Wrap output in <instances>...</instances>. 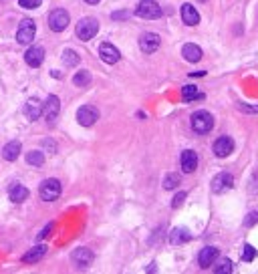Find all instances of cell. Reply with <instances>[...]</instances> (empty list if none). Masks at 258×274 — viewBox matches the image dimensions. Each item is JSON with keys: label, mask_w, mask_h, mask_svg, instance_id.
Instances as JSON below:
<instances>
[{"label": "cell", "mask_w": 258, "mask_h": 274, "mask_svg": "<svg viewBox=\"0 0 258 274\" xmlns=\"http://www.w3.org/2000/svg\"><path fill=\"white\" fill-rule=\"evenodd\" d=\"M192 129L196 133H210L214 129V117L208 111H196L192 115Z\"/></svg>", "instance_id": "cell-1"}, {"label": "cell", "mask_w": 258, "mask_h": 274, "mask_svg": "<svg viewBox=\"0 0 258 274\" xmlns=\"http://www.w3.org/2000/svg\"><path fill=\"white\" fill-rule=\"evenodd\" d=\"M136 17L140 19H146V21H156L162 17V9L156 0H142L136 9Z\"/></svg>", "instance_id": "cell-2"}, {"label": "cell", "mask_w": 258, "mask_h": 274, "mask_svg": "<svg viewBox=\"0 0 258 274\" xmlns=\"http://www.w3.org/2000/svg\"><path fill=\"white\" fill-rule=\"evenodd\" d=\"M97 33H99V23H97V19L87 17V19H81V21L77 23V37H79L81 41H91Z\"/></svg>", "instance_id": "cell-3"}, {"label": "cell", "mask_w": 258, "mask_h": 274, "mask_svg": "<svg viewBox=\"0 0 258 274\" xmlns=\"http://www.w3.org/2000/svg\"><path fill=\"white\" fill-rule=\"evenodd\" d=\"M69 23H71V19H69V13L65 9H55L49 15V29L53 33H63L69 27Z\"/></svg>", "instance_id": "cell-4"}, {"label": "cell", "mask_w": 258, "mask_h": 274, "mask_svg": "<svg viewBox=\"0 0 258 274\" xmlns=\"http://www.w3.org/2000/svg\"><path fill=\"white\" fill-rule=\"evenodd\" d=\"M61 182L59 180H55V178H49V180H45L43 184H41V188H39V194H41V198L45 200V202H55L59 196H61Z\"/></svg>", "instance_id": "cell-5"}, {"label": "cell", "mask_w": 258, "mask_h": 274, "mask_svg": "<svg viewBox=\"0 0 258 274\" xmlns=\"http://www.w3.org/2000/svg\"><path fill=\"white\" fill-rule=\"evenodd\" d=\"M35 33H37V27H35V23H33L31 19H25V21L21 23L19 31H17V41H19L21 45H29V43H33V39H35Z\"/></svg>", "instance_id": "cell-6"}, {"label": "cell", "mask_w": 258, "mask_h": 274, "mask_svg": "<svg viewBox=\"0 0 258 274\" xmlns=\"http://www.w3.org/2000/svg\"><path fill=\"white\" fill-rule=\"evenodd\" d=\"M59 111H61V101H59V97H57V95H49L47 103L43 105V115L47 117L49 125H55V121H57V117H59Z\"/></svg>", "instance_id": "cell-7"}, {"label": "cell", "mask_w": 258, "mask_h": 274, "mask_svg": "<svg viewBox=\"0 0 258 274\" xmlns=\"http://www.w3.org/2000/svg\"><path fill=\"white\" fill-rule=\"evenodd\" d=\"M160 45H162V39H160V35H156V33H144V35L140 37V49H142L144 53H148V55L156 53V51L160 49Z\"/></svg>", "instance_id": "cell-8"}, {"label": "cell", "mask_w": 258, "mask_h": 274, "mask_svg": "<svg viewBox=\"0 0 258 274\" xmlns=\"http://www.w3.org/2000/svg\"><path fill=\"white\" fill-rule=\"evenodd\" d=\"M97 119H99V111H97L93 105H83V107L77 111V121H79L83 127H91Z\"/></svg>", "instance_id": "cell-9"}, {"label": "cell", "mask_w": 258, "mask_h": 274, "mask_svg": "<svg viewBox=\"0 0 258 274\" xmlns=\"http://www.w3.org/2000/svg\"><path fill=\"white\" fill-rule=\"evenodd\" d=\"M232 186H234V178H232V174H226V172L218 174L212 180V192L214 194H224V192L232 190Z\"/></svg>", "instance_id": "cell-10"}, {"label": "cell", "mask_w": 258, "mask_h": 274, "mask_svg": "<svg viewBox=\"0 0 258 274\" xmlns=\"http://www.w3.org/2000/svg\"><path fill=\"white\" fill-rule=\"evenodd\" d=\"M73 264L79 268V270H83V268H87V266H91V262H93V258H95V254L89 250V248H77L75 252H73Z\"/></svg>", "instance_id": "cell-11"}, {"label": "cell", "mask_w": 258, "mask_h": 274, "mask_svg": "<svg viewBox=\"0 0 258 274\" xmlns=\"http://www.w3.org/2000/svg\"><path fill=\"white\" fill-rule=\"evenodd\" d=\"M232 152H234V142H232V137H228V135L218 137L216 144H214V154H216L218 158H226V156H230Z\"/></svg>", "instance_id": "cell-12"}, {"label": "cell", "mask_w": 258, "mask_h": 274, "mask_svg": "<svg viewBox=\"0 0 258 274\" xmlns=\"http://www.w3.org/2000/svg\"><path fill=\"white\" fill-rule=\"evenodd\" d=\"M218 248L216 246H206L204 250H200V256H198V264H200V268H210L214 262H216V258H218Z\"/></svg>", "instance_id": "cell-13"}, {"label": "cell", "mask_w": 258, "mask_h": 274, "mask_svg": "<svg viewBox=\"0 0 258 274\" xmlns=\"http://www.w3.org/2000/svg\"><path fill=\"white\" fill-rule=\"evenodd\" d=\"M99 57H101L107 65H115V63L121 59V53H119L111 43H103V45L99 47Z\"/></svg>", "instance_id": "cell-14"}, {"label": "cell", "mask_w": 258, "mask_h": 274, "mask_svg": "<svg viewBox=\"0 0 258 274\" xmlns=\"http://www.w3.org/2000/svg\"><path fill=\"white\" fill-rule=\"evenodd\" d=\"M25 61H27L29 67H41L43 61H45V49L43 47H31L25 53Z\"/></svg>", "instance_id": "cell-15"}, {"label": "cell", "mask_w": 258, "mask_h": 274, "mask_svg": "<svg viewBox=\"0 0 258 274\" xmlns=\"http://www.w3.org/2000/svg\"><path fill=\"white\" fill-rule=\"evenodd\" d=\"M25 115H27L29 121H37L43 115V103L39 99H35V97L29 99L27 105H25Z\"/></svg>", "instance_id": "cell-16"}, {"label": "cell", "mask_w": 258, "mask_h": 274, "mask_svg": "<svg viewBox=\"0 0 258 274\" xmlns=\"http://www.w3.org/2000/svg\"><path fill=\"white\" fill-rule=\"evenodd\" d=\"M182 170H184V174H192L196 168H198V156H196V152H192V150H186L184 154H182Z\"/></svg>", "instance_id": "cell-17"}, {"label": "cell", "mask_w": 258, "mask_h": 274, "mask_svg": "<svg viewBox=\"0 0 258 274\" xmlns=\"http://www.w3.org/2000/svg\"><path fill=\"white\" fill-rule=\"evenodd\" d=\"M182 21L188 27H196L200 23V15H198V11L192 5H184L182 7Z\"/></svg>", "instance_id": "cell-18"}, {"label": "cell", "mask_w": 258, "mask_h": 274, "mask_svg": "<svg viewBox=\"0 0 258 274\" xmlns=\"http://www.w3.org/2000/svg\"><path fill=\"white\" fill-rule=\"evenodd\" d=\"M9 198H11V202L21 204V202H25L29 198V190L25 186H21V184H13L11 190H9Z\"/></svg>", "instance_id": "cell-19"}, {"label": "cell", "mask_w": 258, "mask_h": 274, "mask_svg": "<svg viewBox=\"0 0 258 274\" xmlns=\"http://www.w3.org/2000/svg\"><path fill=\"white\" fill-rule=\"evenodd\" d=\"M45 254H47V246H35V248H31L25 256H23V262L25 264H35V262H39L41 258H45Z\"/></svg>", "instance_id": "cell-20"}, {"label": "cell", "mask_w": 258, "mask_h": 274, "mask_svg": "<svg viewBox=\"0 0 258 274\" xmlns=\"http://www.w3.org/2000/svg\"><path fill=\"white\" fill-rule=\"evenodd\" d=\"M182 55H184V59L188 61V63H198L200 59H202V49L198 47V45H184V49H182Z\"/></svg>", "instance_id": "cell-21"}, {"label": "cell", "mask_w": 258, "mask_h": 274, "mask_svg": "<svg viewBox=\"0 0 258 274\" xmlns=\"http://www.w3.org/2000/svg\"><path fill=\"white\" fill-rule=\"evenodd\" d=\"M190 240H192V234L186 228H174L170 234V244H174V246H180V244L190 242Z\"/></svg>", "instance_id": "cell-22"}, {"label": "cell", "mask_w": 258, "mask_h": 274, "mask_svg": "<svg viewBox=\"0 0 258 274\" xmlns=\"http://www.w3.org/2000/svg\"><path fill=\"white\" fill-rule=\"evenodd\" d=\"M3 156H5L7 162H15V160H19V156H21V144H19V142H11V144H7L5 150H3Z\"/></svg>", "instance_id": "cell-23"}, {"label": "cell", "mask_w": 258, "mask_h": 274, "mask_svg": "<svg viewBox=\"0 0 258 274\" xmlns=\"http://www.w3.org/2000/svg\"><path fill=\"white\" fill-rule=\"evenodd\" d=\"M182 99L184 101H194V99H202V95H200V91H198L196 85H186L182 89Z\"/></svg>", "instance_id": "cell-24"}, {"label": "cell", "mask_w": 258, "mask_h": 274, "mask_svg": "<svg viewBox=\"0 0 258 274\" xmlns=\"http://www.w3.org/2000/svg\"><path fill=\"white\" fill-rule=\"evenodd\" d=\"M73 83H75L77 87H87V85L91 83V73H89V71H79V73L73 77Z\"/></svg>", "instance_id": "cell-25"}, {"label": "cell", "mask_w": 258, "mask_h": 274, "mask_svg": "<svg viewBox=\"0 0 258 274\" xmlns=\"http://www.w3.org/2000/svg\"><path fill=\"white\" fill-rule=\"evenodd\" d=\"M27 162L31 164V166H43L45 164V156H43V152H37V150H33V152H29L27 154Z\"/></svg>", "instance_id": "cell-26"}, {"label": "cell", "mask_w": 258, "mask_h": 274, "mask_svg": "<svg viewBox=\"0 0 258 274\" xmlns=\"http://www.w3.org/2000/svg\"><path fill=\"white\" fill-rule=\"evenodd\" d=\"M79 55L75 53V51H71V49H67L65 53H63V63L67 65V67H75V65H79Z\"/></svg>", "instance_id": "cell-27"}, {"label": "cell", "mask_w": 258, "mask_h": 274, "mask_svg": "<svg viewBox=\"0 0 258 274\" xmlns=\"http://www.w3.org/2000/svg\"><path fill=\"white\" fill-rule=\"evenodd\" d=\"M178 186H180V176L178 174H168L166 180H164V188L166 190H174Z\"/></svg>", "instance_id": "cell-28"}, {"label": "cell", "mask_w": 258, "mask_h": 274, "mask_svg": "<svg viewBox=\"0 0 258 274\" xmlns=\"http://www.w3.org/2000/svg\"><path fill=\"white\" fill-rule=\"evenodd\" d=\"M214 272L216 274H230L232 272V262L226 258V260H222L218 266H214Z\"/></svg>", "instance_id": "cell-29"}, {"label": "cell", "mask_w": 258, "mask_h": 274, "mask_svg": "<svg viewBox=\"0 0 258 274\" xmlns=\"http://www.w3.org/2000/svg\"><path fill=\"white\" fill-rule=\"evenodd\" d=\"M254 258H256V250H254V246L246 244L244 250H242V260H244V262H252Z\"/></svg>", "instance_id": "cell-30"}, {"label": "cell", "mask_w": 258, "mask_h": 274, "mask_svg": "<svg viewBox=\"0 0 258 274\" xmlns=\"http://www.w3.org/2000/svg\"><path fill=\"white\" fill-rule=\"evenodd\" d=\"M41 3H43V0H19V5L23 7V9H39L41 7Z\"/></svg>", "instance_id": "cell-31"}, {"label": "cell", "mask_w": 258, "mask_h": 274, "mask_svg": "<svg viewBox=\"0 0 258 274\" xmlns=\"http://www.w3.org/2000/svg\"><path fill=\"white\" fill-rule=\"evenodd\" d=\"M184 200H186V192H180V194H176V198L172 200V208H174V210H178V208H182V204H184Z\"/></svg>", "instance_id": "cell-32"}, {"label": "cell", "mask_w": 258, "mask_h": 274, "mask_svg": "<svg viewBox=\"0 0 258 274\" xmlns=\"http://www.w3.org/2000/svg\"><path fill=\"white\" fill-rule=\"evenodd\" d=\"M51 230H53V224H47V226H45V230H43V232H41V234H39L37 238H39V240H45V238H49Z\"/></svg>", "instance_id": "cell-33"}, {"label": "cell", "mask_w": 258, "mask_h": 274, "mask_svg": "<svg viewBox=\"0 0 258 274\" xmlns=\"http://www.w3.org/2000/svg\"><path fill=\"white\" fill-rule=\"evenodd\" d=\"M256 220H258V214H256V212H252V214H250V216H248V220H246V222H244V224H246V226H252V224H254V222H256Z\"/></svg>", "instance_id": "cell-34"}, {"label": "cell", "mask_w": 258, "mask_h": 274, "mask_svg": "<svg viewBox=\"0 0 258 274\" xmlns=\"http://www.w3.org/2000/svg\"><path fill=\"white\" fill-rule=\"evenodd\" d=\"M125 17H127L125 13H115V15H113V19H125Z\"/></svg>", "instance_id": "cell-35"}, {"label": "cell", "mask_w": 258, "mask_h": 274, "mask_svg": "<svg viewBox=\"0 0 258 274\" xmlns=\"http://www.w3.org/2000/svg\"><path fill=\"white\" fill-rule=\"evenodd\" d=\"M192 77H204L206 75V71H198V73H190Z\"/></svg>", "instance_id": "cell-36"}, {"label": "cell", "mask_w": 258, "mask_h": 274, "mask_svg": "<svg viewBox=\"0 0 258 274\" xmlns=\"http://www.w3.org/2000/svg\"><path fill=\"white\" fill-rule=\"evenodd\" d=\"M87 5H97V3H101V0H85Z\"/></svg>", "instance_id": "cell-37"}, {"label": "cell", "mask_w": 258, "mask_h": 274, "mask_svg": "<svg viewBox=\"0 0 258 274\" xmlns=\"http://www.w3.org/2000/svg\"><path fill=\"white\" fill-rule=\"evenodd\" d=\"M198 3H206V0H198Z\"/></svg>", "instance_id": "cell-38"}]
</instances>
